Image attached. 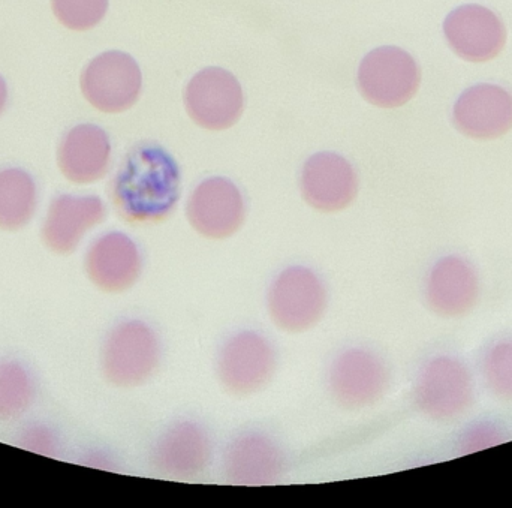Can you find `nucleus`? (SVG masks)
Here are the masks:
<instances>
[{
	"label": "nucleus",
	"mask_w": 512,
	"mask_h": 508,
	"mask_svg": "<svg viewBox=\"0 0 512 508\" xmlns=\"http://www.w3.org/2000/svg\"><path fill=\"white\" fill-rule=\"evenodd\" d=\"M182 174L161 144L143 141L129 150L111 182V201L123 221L156 225L167 221L180 201Z\"/></svg>",
	"instance_id": "obj_1"
},
{
	"label": "nucleus",
	"mask_w": 512,
	"mask_h": 508,
	"mask_svg": "<svg viewBox=\"0 0 512 508\" xmlns=\"http://www.w3.org/2000/svg\"><path fill=\"white\" fill-rule=\"evenodd\" d=\"M162 363V341L146 321L128 318L114 324L99 351L102 377L117 389L149 383Z\"/></svg>",
	"instance_id": "obj_2"
},
{
	"label": "nucleus",
	"mask_w": 512,
	"mask_h": 508,
	"mask_svg": "<svg viewBox=\"0 0 512 508\" xmlns=\"http://www.w3.org/2000/svg\"><path fill=\"white\" fill-rule=\"evenodd\" d=\"M330 294L318 272L303 266L285 267L268 285L265 308L271 323L289 335L315 329L327 314Z\"/></svg>",
	"instance_id": "obj_3"
},
{
	"label": "nucleus",
	"mask_w": 512,
	"mask_h": 508,
	"mask_svg": "<svg viewBox=\"0 0 512 508\" xmlns=\"http://www.w3.org/2000/svg\"><path fill=\"white\" fill-rule=\"evenodd\" d=\"M273 342L258 330L246 329L225 339L216 356V377L225 392L248 398L264 390L277 371Z\"/></svg>",
	"instance_id": "obj_4"
},
{
	"label": "nucleus",
	"mask_w": 512,
	"mask_h": 508,
	"mask_svg": "<svg viewBox=\"0 0 512 508\" xmlns=\"http://www.w3.org/2000/svg\"><path fill=\"white\" fill-rule=\"evenodd\" d=\"M248 204L242 189L228 177H207L189 195L186 219L203 239L222 242L245 227Z\"/></svg>",
	"instance_id": "obj_5"
},
{
	"label": "nucleus",
	"mask_w": 512,
	"mask_h": 508,
	"mask_svg": "<svg viewBox=\"0 0 512 508\" xmlns=\"http://www.w3.org/2000/svg\"><path fill=\"white\" fill-rule=\"evenodd\" d=\"M358 89L370 104L397 108L408 104L420 89L421 71L417 60L399 47L375 48L358 68Z\"/></svg>",
	"instance_id": "obj_6"
},
{
	"label": "nucleus",
	"mask_w": 512,
	"mask_h": 508,
	"mask_svg": "<svg viewBox=\"0 0 512 508\" xmlns=\"http://www.w3.org/2000/svg\"><path fill=\"white\" fill-rule=\"evenodd\" d=\"M83 270L101 293H128L143 276V251L125 231H104L87 243Z\"/></svg>",
	"instance_id": "obj_7"
},
{
	"label": "nucleus",
	"mask_w": 512,
	"mask_h": 508,
	"mask_svg": "<svg viewBox=\"0 0 512 508\" xmlns=\"http://www.w3.org/2000/svg\"><path fill=\"white\" fill-rule=\"evenodd\" d=\"M107 218V206L98 195L60 194L51 200L42 218V245L51 254L68 257L84 245Z\"/></svg>",
	"instance_id": "obj_8"
},
{
	"label": "nucleus",
	"mask_w": 512,
	"mask_h": 508,
	"mask_svg": "<svg viewBox=\"0 0 512 508\" xmlns=\"http://www.w3.org/2000/svg\"><path fill=\"white\" fill-rule=\"evenodd\" d=\"M387 383L384 363L367 348H345L328 366V393L345 410L372 407L384 395Z\"/></svg>",
	"instance_id": "obj_9"
},
{
	"label": "nucleus",
	"mask_w": 512,
	"mask_h": 508,
	"mask_svg": "<svg viewBox=\"0 0 512 508\" xmlns=\"http://www.w3.org/2000/svg\"><path fill=\"white\" fill-rule=\"evenodd\" d=\"M80 84L92 107L117 114L134 107L140 98L143 77L134 57L123 51H105L86 66Z\"/></svg>",
	"instance_id": "obj_10"
},
{
	"label": "nucleus",
	"mask_w": 512,
	"mask_h": 508,
	"mask_svg": "<svg viewBox=\"0 0 512 508\" xmlns=\"http://www.w3.org/2000/svg\"><path fill=\"white\" fill-rule=\"evenodd\" d=\"M185 105L191 119L210 131H224L239 122L245 95L239 80L227 69L210 66L189 81Z\"/></svg>",
	"instance_id": "obj_11"
},
{
	"label": "nucleus",
	"mask_w": 512,
	"mask_h": 508,
	"mask_svg": "<svg viewBox=\"0 0 512 508\" xmlns=\"http://www.w3.org/2000/svg\"><path fill=\"white\" fill-rule=\"evenodd\" d=\"M298 185L307 206L316 212L333 215L354 204L360 180L348 159L339 153L319 152L304 162Z\"/></svg>",
	"instance_id": "obj_12"
},
{
	"label": "nucleus",
	"mask_w": 512,
	"mask_h": 508,
	"mask_svg": "<svg viewBox=\"0 0 512 508\" xmlns=\"http://www.w3.org/2000/svg\"><path fill=\"white\" fill-rule=\"evenodd\" d=\"M213 441L209 431L195 420H177L156 438L152 464L162 476L194 480L209 468Z\"/></svg>",
	"instance_id": "obj_13"
},
{
	"label": "nucleus",
	"mask_w": 512,
	"mask_h": 508,
	"mask_svg": "<svg viewBox=\"0 0 512 508\" xmlns=\"http://www.w3.org/2000/svg\"><path fill=\"white\" fill-rule=\"evenodd\" d=\"M285 453L264 431H243L225 447V479L239 486L273 485L285 470Z\"/></svg>",
	"instance_id": "obj_14"
},
{
	"label": "nucleus",
	"mask_w": 512,
	"mask_h": 508,
	"mask_svg": "<svg viewBox=\"0 0 512 508\" xmlns=\"http://www.w3.org/2000/svg\"><path fill=\"white\" fill-rule=\"evenodd\" d=\"M444 35L454 53L472 63L495 59L507 42L501 18L481 5H463L450 12L445 18Z\"/></svg>",
	"instance_id": "obj_15"
},
{
	"label": "nucleus",
	"mask_w": 512,
	"mask_h": 508,
	"mask_svg": "<svg viewBox=\"0 0 512 508\" xmlns=\"http://www.w3.org/2000/svg\"><path fill=\"white\" fill-rule=\"evenodd\" d=\"M453 122L466 137L496 140L512 129V92L499 84L469 87L457 99Z\"/></svg>",
	"instance_id": "obj_16"
},
{
	"label": "nucleus",
	"mask_w": 512,
	"mask_h": 508,
	"mask_svg": "<svg viewBox=\"0 0 512 508\" xmlns=\"http://www.w3.org/2000/svg\"><path fill=\"white\" fill-rule=\"evenodd\" d=\"M110 165V137L101 126L83 123L63 135L57 167L68 182L92 185L107 176Z\"/></svg>",
	"instance_id": "obj_17"
},
{
	"label": "nucleus",
	"mask_w": 512,
	"mask_h": 508,
	"mask_svg": "<svg viewBox=\"0 0 512 508\" xmlns=\"http://www.w3.org/2000/svg\"><path fill=\"white\" fill-rule=\"evenodd\" d=\"M39 192L32 174L23 168L0 170V231L18 233L32 224L38 213Z\"/></svg>",
	"instance_id": "obj_18"
},
{
	"label": "nucleus",
	"mask_w": 512,
	"mask_h": 508,
	"mask_svg": "<svg viewBox=\"0 0 512 508\" xmlns=\"http://www.w3.org/2000/svg\"><path fill=\"white\" fill-rule=\"evenodd\" d=\"M35 398V378L26 365L15 359L0 360V423L21 419Z\"/></svg>",
	"instance_id": "obj_19"
},
{
	"label": "nucleus",
	"mask_w": 512,
	"mask_h": 508,
	"mask_svg": "<svg viewBox=\"0 0 512 508\" xmlns=\"http://www.w3.org/2000/svg\"><path fill=\"white\" fill-rule=\"evenodd\" d=\"M51 8L63 26L84 32L104 20L108 0H51Z\"/></svg>",
	"instance_id": "obj_20"
},
{
	"label": "nucleus",
	"mask_w": 512,
	"mask_h": 508,
	"mask_svg": "<svg viewBox=\"0 0 512 508\" xmlns=\"http://www.w3.org/2000/svg\"><path fill=\"white\" fill-rule=\"evenodd\" d=\"M18 446L23 447L27 452L36 453V455L54 456L59 450V440L48 426L36 423V425L27 426L21 432Z\"/></svg>",
	"instance_id": "obj_21"
},
{
	"label": "nucleus",
	"mask_w": 512,
	"mask_h": 508,
	"mask_svg": "<svg viewBox=\"0 0 512 508\" xmlns=\"http://www.w3.org/2000/svg\"><path fill=\"white\" fill-rule=\"evenodd\" d=\"M6 102H8V86H6V81L0 75V114L5 110Z\"/></svg>",
	"instance_id": "obj_22"
}]
</instances>
